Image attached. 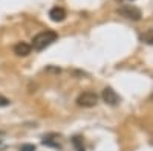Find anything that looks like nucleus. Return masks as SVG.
I'll return each instance as SVG.
<instances>
[{"label":"nucleus","mask_w":153,"mask_h":151,"mask_svg":"<svg viewBox=\"0 0 153 151\" xmlns=\"http://www.w3.org/2000/svg\"><path fill=\"white\" fill-rule=\"evenodd\" d=\"M80 107H84V108H91V107H95L97 102H98V96L95 92H84L78 96L76 99Z\"/></svg>","instance_id":"f03ea898"},{"label":"nucleus","mask_w":153,"mask_h":151,"mask_svg":"<svg viewBox=\"0 0 153 151\" xmlns=\"http://www.w3.org/2000/svg\"><path fill=\"white\" fill-rule=\"evenodd\" d=\"M49 17H51V20L52 21H63L66 18V11L63 9V8H60V6H55V8H52L49 11Z\"/></svg>","instance_id":"423d86ee"},{"label":"nucleus","mask_w":153,"mask_h":151,"mask_svg":"<svg viewBox=\"0 0 153 151\" xmlns=\"http://www.w3.org/2000/svg\"><path fill=\"white\" fill-rule=\"evenodd\" d=\"M31 50H32V46L28 44V43H25V41H20V43H17L14 46V52L19 57H28L31 54Z\"/></svg>","instance_id":"39448f33"},{"label":"nucleus","mask_w":153,"mask_h":151,"mask_svg":"<svg viewBox=\"0 0 153 151\" xmlns=\"http://www.w3.org/2000/svg\"><path fill=\"white\" fill-rule=\"evenodd\" d=\"M57 32L54 31H43L40 34H37L34 38H32V47L35 50H43L46 49L49 44H52L57 40Z\"/></svg>","instance_id":"f257e3e1"},{"label":"nucleus","mask_w":153,"mask_h":151,"mask_svg":"<svg viewBox=\"0 0 153 151\" xmlns=\"http://www.w3.org/2000/svg\"><path fill=\"white\" fill-rule=\"evenodd\" d=\"M43 145H48V147H54V148H61L58 142H52V141H49V139H43Z\"/></svg>","instance_id":"6e6552de"},{"label":"nucleus","mask_w":153,"mask_h":151,"mask_svg":"<svg viewBox=\"0 0 153 151\" xmlns=\"http://www.w3.org/2000/svg\"><path fill=\"white\" fill-rule=\"evenodd\" d=\"M103 99L104 102L109 104V105H117L120 102V96L117 95V92H115L113 89H110V87H106V89L103 90Z\"/></svg>","instance_id":"20e7f679"},{"label":"nucleus","mask_w":153,"mask_h":151,"mask_svg":"<svg viewBox=\"0 0 153 151\" xmlns=\"http://www.w3.org/2000/svg\"><path fill=\"white\" fill-rule=\"evenodd\" d=\"M0 144H2V142H0Z\"/></svg>","instance_id":"9b49d317"},{"label":"nucleus","mask_w":153,"mask_h":151,"mask_svg":"<svg viewBox=\"0 0 153 151\" xmlns=\"http://www.w3.org/2000/svg\"><path fill=\"white\" fill-rule=\"evenodd\" d=\"M6 105H9V99L0 96V107H6Z\"/></svg>","instance_id":"9d476101"},{"label":"nucleus","mask_w":153,"mask_h":151,"mask_svg":"<svg viewBox=\"0 0 153 151\" xmlns=\"http://www.w3.org/2000/svg\"><path fill=\"white\" fill-rule=\"evenodd\" d=\"M141 40L146 41L147 44H153V31L149 29L146 34H143V35H141Z\"/></svg>","instance_id":"0eeeda50"},{"label":"nucleus","mask_w":153,"mask_h":151,"mask_svg":"<svg viewBox=\"0 0 153 151\" xmlns=\"http://www.w3.org/2000/svg\"><path fill=\"white\" fill-rule=\"evenodd\" d=\"M118 14L126 17V18H129V20H135V21H138L139 18H141V15H143L141 11H139L136 6H133V5H124V6H121L118 9Z\"/></svg>","instance_id":"7ed1b4c3"},{"label":"nucleus","mask_w":153,"mask_h":151,"mask_svg":"<svg viewBox=\"0 0 153 151\" xmlns=\"http://www.w3.org/2000/svg\"><path fill=\"white\" fill-rule=\"evenodd\" d=\"M20 151H35V145H31V144H25L20 147Z\"/></svg>","instance_id":"1a4fd4ad"}]
</instances>
